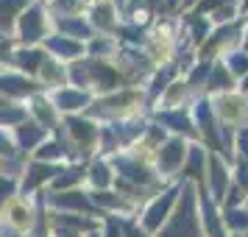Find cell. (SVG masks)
I'll list each match as a JSON object with an SVG mask.
<instances>
[{"mask_svg":"<svg viewBox=\"0 0 248 237\" xmlns=\"http://www.w3.org/2000/svg\"><path fill=\"white\" fill-rule=\"evenodd\" d=\"M212 101V112L217 117L220 126H232V128H243L248 126V98L240 92H226V95H215Z\"/></svg>","mask_w":248,"mask_h":237,"instance_id":"obj_10","label":"cell"},{"mask_svg":"<svg viewBox=\"0 0 248 237\" xmlns=\"http://www.w3.org/2000/svg\"><path fill=\"white\" fill-rule=\"evenodd\" d=\"M36 3H39V0H36Z\"/></svg>","mask_w":248,"mask_h":237,"instance_id":"obj_57","label":"cell"},{"mask_svg":"<svg viewBox=\"0 0 248 237\" xmlns=\"http://www.w3.org/2000/svg\"><path fill=\"white\" fill-rule=\"evenodd\" d=\"M234 159H246L248 162V126L234 131Z\"/></svg>","mask_w":248,"mask_h":237,"instance_id":"obj_44","label":"cell"},{"mask_svg":"<svg viewBox=\"0 0 248 237\" xmlns=\"http://www.w3.org/2000/svg\"><path fill=\"white\" fill-rule=\"evenodd\" d=\"M243 34H246L243 17L234 20V23L215 25L212 31H209V36H206L201 45H198V50H195V62H215V59H223L226 53L243 47Z\"/></svg>","mask_w":248,"mask_h":237,"instance_id":"obj_3","label":"cell"},{"mask_svg":"<svg viewBox=\"0 0 248 237\" xmlns=\"http://www.w3.org/2000/svg\"><path fill=\"white\" fill-rule=\"evenodd\" d=\"M145 103V92L134 90V87H123L117 92H109V95H101V98H92L90 109H87V117L90 120H106V123H114V120H123V117H134L137 109Z\"/></svg>","mask_w":248,"mask_h":237,"instance_id":"obj_2","label":"cell"},{"mask_svg":"<svg viewBox=\"0 0 248 237\" xmlns=\"http://www.w3.org/2000/svg\"><path fill=\"white\" fill-rule=\"evenodd\" d=\"M206 20H209L212 25H226V23H234V20H240V0H232V3L220 6V9H217V12H212Z\"/></svg>","mask_w":248,"mask_h":237,"instance_id":"obj_39","label":"cell"},{"mask_svg":"<svg viewBox=\"0 0 248 237\" xmlns=\"http://www.w3.org/2000/svg\"><path fill=\"white\" fill-rule=\"evenodd\" d=\"M31 159H34V162H50V165H67L64 151H62V145L56 142V137H53V134L47 137L45 142L31 154Z\"/></svg>","mask_w":248,"mask_h":237,"instance_id":"obj_35","label":"cell"},{"mask_svg":"<svg viewBox=\"0 0 248 237\" xmlns=\"http://www.w3.org/2000/svg\"><path fill=\"white\" fill-rule=\"evenodd\" d=\"M84 47H87V56L90 59H106V62H112V56L117 53V39L114 36H92Z\"/></svg>","mask_w":248,"mask_h":237,"instance_id":"obj_36","label":"cell"},{"mask_svg":"<svg viewBox=\"0 0 248 237\" xmlns=\"http://www.w3.org/2000/svg\"><path fill=\"white\" fill-rule=\"evenodd\" d=\"M28 120V109L25 103H3L0 106V128H17L20 123Z\"/></svg>","mask_w":248,"mask_h":237,"instance_id":"obj_37","label":"cell"},{"mask_svg":"<svg viewBox=\"0 0 248 237\" xmlns=\"http://www.w3.org/2000/svg\"><path fill=\"white\" fill-rule=\"evenodd\" d=\"M226 3H232V0H198V3H195V9H192L190 14H198V17H209V14L217 12L220 6H226Z\"/></svg>","mask_w":248,"mask_h":237,"instance_id":"obj_45","label":"cell"},{"mask_svg":"<svg viewBox=\"0 0 248 237\" xmlns=\"http://www.w3.org/2000/svg\"><path fill=\"white\" fill-rule=\"evenodd\" d=\"M176 79H179V64H176V62L159 64V67L151 73L148 87L142 90V92H145V103H159V98L165 95V90H168V87H170Z\"/></svg>","mask_w":248,"mask_h":237,"instance_id":"obj_22","label":"cell"},{"mask_svg":"<svg viewBox=\"0 0 248 237\" xmlns=\"http://www.w3.org/2000/svg\"><path fill=\"white\" fill-rule=\"evenodd\" d=\"M165 12H181V0H162Z\"/></svg>","mask_w":248,"mask_h":237,"instance_id":"obj_48","label":"cell"},{"mask_svg":"<svg viewBox=\"0 0 248 237\" xmlns=\"http://www.w3.org/2000/svg\"><path fill=\"white\" fill-rule=\"evenodd\" d=\"M190 98L195 101L198 95H192V90L184 84V79H176L168 90H165V95L159 98V106H162V109H187V101H190Z\"/></svg>","mask_w":248,"mask_h":237,"instance_id":"obj_31","label":"cell"},{"mask_svg":"<svg viewBox=\"0 0 248 237\" xmlns=\"http://www.w3.org/2000/svg\"><path fill=\"white\" fill-rule=\"evenodd\" d=\"M187 145H190V142L181 140V137H168V140L156 148V154H154V159H151V165H154V170H156L165 181L181 173L184 159H187Z\"/></svg>","mask_w":248,"mask_h":237,"instance_id":"obj_9","label":"cell"},{"mask_svg":"<svg viewBox=\"0 0 248 237\" xmlns=\"http://www.w3.org/2000/svg\"><path fill=\"white\" fill-rule=\"evenodd\" d=\"M64 168V165H50V162H28L23 170V176H20V195H36V192H42L45 184L56 179V173Z\"/></svg>","mask_w":248,"mask_h":237,"instance_id":"obj_15","label":"cell"},{"mask_svg":"<svg viewBox=\"0 0 248 237\" xmlns=\"http://www.w3.org/2000/svg\"><path fill=\"white\" fill-rule=\"evenodd\" d=\"M232 181L248 195V162L246 159H234L232 162Z\"/></svg>","mask_w":248,"mask_h":237,"instance_id":"obj_41","label":"cell"},{"mask_svg":"<svg viewBox=\"0 0 248 237\" xmlns=\"http://www.w3.org/2000/svg\"><path fill=\"white\" fill-rule=\"evenodd\" d=\"M198 190V215H201V229L203 237H229L226 235L223 218H220V206L209 198L206 187H195Z\"/></svg>","mask_w":248,"mask_h":237,"instance_id":"obj_18","label":"cell"},{"mask_svg":"<svg viewBox=\"0 0 248 237\" xmlns=\"http://www.w3.org/2000/svg\"><path fill=\"white\" fill-rule=\"evenodd\" d=\"M206 148L201 142H190L187 145V159L179 173V181H192L195 187H206Z\"/></svg>","mask_w":248,"mask_h":237,"instance_id":"obj_20","label":"cell"},{"mask_svg":"<svg viewBox=\"0 0 248 237\" xmlns=\"http://www.w3.org/2000/svg\"><path fill=\"white\" fill-rule=\"evenodd\" d=\"M34 204H36L34 195H14L12 201H6L0 206V226H6V232H14V235H28L36 221Z\"/></svg>","mask_w":248,"mask_h":237,"instance_id":"obj_8","label":"cell"},{"mask_svg":"<svg viewBox=\"0 0 248 237\" xmlns=\"http://www.w3.org/2000/svg\"><path fill=\"white\" fill-rule=\"evenodd\" d=\"M90 201L103 218H106V215L120 218V215H134L137 212L134 204L128 201V198H123L117 190H90Z\"/></svg>","mask_w":248,"mask_h":237,"instance_id":"obj_21","label":"cell"},{"mask_svg":"<svg viewBox=\"0 0 248 237\" xmlns=\"http://www.w3.org/2000/svg\"><path fill=\"white\" fill-rule=\"evenodd\" d=\"M237 92L248 98V76H246V79H240V84H237Z\"/></svg>","mask_w":248,"mask_h":237,"instance_id":"obj_49","label":"cell"},{"mask_svg":"<svg viewBox=\"0 0 248 237\" xmlns=\"http://www.w3.org/2000/svg\"><path fill=\"white\" fill-rule=\"evenodd\" d=\"M234 90H237L234 76L226 70L223 62H215L212 70H209V79H206V87H203V95L215 98V95H226V92H234Z\"/></svg>","mask_w":248,"mask_h":237,"instance_id":"obj_26","label":"cell"},{"mask_svg":"<svg viewBox=\"0 0 248 237\" xmlns=\"http://www.w3.org/2000/svg\"><path fill=\"white\" fill-rule=\"evenodd\" d=\"M45 206H47V212H73V215H87V218L101 215L95 206H92L90 192L81 190V187L64 190V192H45Z\"/></svg>","mask_w":248,"mask_h":237,"instance_id":"obj_11","label":"cell"},{"mask_svg":"<svg viewBox=\"0 0 248 237\" xmlns=\"http://www.w3.org/2000/svg\"><path fill=\"white\" fill-rule=\"evenodd\" d=\"M154 237H203L201 215H198V190L192 181L181 184L179 201L173 206V212Z\"/></svg>","mask_w":248,"mask_h":237,"instance_id":"obj_1","label":"cell"},{"mask_svg":"<svg viewBox=\"0 0 248 237\" xmlns=\"http://www.w3.org/2000/svg\"><path fill=\"white\" fill-rule=\"evenodd\" d=\"M47 31H50V17L45 12V3H31L14 25V42L20 47H39V42H45Z\"/></svg>","mask_w":248,"mask_h":237,"instance_id":"obj_5","label":"cell"},{"mask_svg":"<svg viewBox=\"0 0 248 237\" xmlns=\"http://www.w3.org/2000/svg\"><path fill=\"white\" fill-rule=\"evenodd\" d=\"M120 223H123V237H154L148 232H142L134 218H120Z\"/></svg>","mask_w":248,"mask_h":237,"instance_id":"obj_46","label":"cell"},{"mask_svg":"<svg viewBox=\"0 0 248 237\" xmlns=\"http://www.w3.org/2000/svg\"><path fill=\"white\" fill-rule=\"evenodd\" d=\"M87 181V165L84 162H73L56 173V179L50 181V192H64V190H76Z\"/></svg>","mask_w":248,"mask_h":237,"instance_id":"obj_28","label":"cell"},{"mask_svg":"<svg viewBox=\"0 0 248 237\" xmlns=\"http://www.w3.org/2000/svg\"><path fill=\"white\" fill-rule=\"evenodd\" d=\"M36 81H39V87L42 90H59V87H67V64H62L56 59L45 56L42 62V67L36 73Z\"/></svg>","mask_w":248,"mask_h":237,"instance_id":"obj_27","label":"cell"},{"mask_svg":"<svg viewBox=\"0 0 248 237\" xmlns=\"http://www.w3.org/2000/svg\"><path fill=\"white\" fill-rule=\"evenodd\" d=\"M226 235H248V206H229L220 209Z\"/></svg>","mask_w":248,"mask_h":237,"instance_id":"obj_34","label":"cell"},{"mask_svg":"<svg viewBox=\"0 0 248 237\" xmlns=\"http://www.w3.org/2000/svg\"><path fill=\"white\" fill-rule=\"evenodd\" d=\"M34 0H0V36L14 34L17 17L31 6Z\"/></svg>","mask_w":248,"mask_h":237,"instance_id":"obj_32","label":"cell"},{"mask_svg":"<svg viewBox=\"0 0 248 237\" xmlns=\"http://www.w3.org/2000/svg\"><path fill=\"white\" fill-rule=\"evenodd\" d=\"M176 39H179V23L162 17L156 23H151L142 50H145V56L159 67V64H168L170 56L176 53Z\"/></svg>","mask_w":248,"mask_h":237,"instance_id":"obj_4","label":"cell"},{"mask_svg":"<svg viewBox=\"0 0 248 237\" xmlns=\"http://www.w3.org/2000/svg\"><path fill=\"white\" fill-rule=\"evenodd\" d=\"M42 50H45L50 59L62 62V64H70V62H76V59L87 56L84 42H76V39L62 36V34H47L45 42H42Z\"/></svg>","mask_w":248,"mask_h":237,"instance_id":"obj_19","label":"cell"},{"mask_svg":"<svg viewBox=\"0 0 248 237\" xmlns=\"http://www.w3.org/2000/svg\"><path fill=\"white\" fill-rule=\"evenodd\" d=\"M243 14H248V0H240V17Z\"/></svg>","mask_w":248,"mask_h":237,"instance_id":"obj_51","label":"cell"},{"mask_svg":"<svg viewBox=\"0 0 248 237\" xmlns=\"http://www.w3.org/2000/svg\"><path fill=\"white\" fill-rule=\"evenodd\" d=\"M45 50L42 47H17L14 50V59H12V67L17 73H23L28 79H36V73L42 67V62H45Z\"/></svg>","mask_w":248,"mask_h":237,"instance_id":"obj_25","label":"cell"},{"mask_svg":"<svg viewBox=\"0 0 248 237\" xmlns=\"http://www.w3.org/2000/svg\"><path fill=\"white\" fill-rule=\"evenodd\" d=\"M220 62H223L226 70L234 76V81H240V79H246L248 76V50H243V47H237V50H232V53H226Z\"/></svg>","mask_w":248,"mask_h":237,"instance_id":"obj_38","label":"cell"},{"mask_svg":"<svg viewBox=\"0 0 248 237\" xmlns=\"http://www.w3.org/2000/svg\"><path fill=\"white\" fill-rule=\"evenodd\" d=\"M84 237H101V232H90V235H84Z\"/></svg>","mask_w":248,"mask_h":237,"instance_id":"obj_53","label":"cell"},{"mask_svg":"<svg viewBox=\"0 0 248 237\" xmlns=\"http://www.w3.org/2000/svg\"><path fill=\"white\" fill-rule=\"evenodd\" d=\"M28 117L34 120V123H39L42 128H47V131H53L59 123H62V117H59V112L53 109V103L47 101L45 92H36L34 98H28Z\"/></svg>","mask_w":248,"mask_h":237,"instance_id":"obj_24","label":"cell"},{"mask_svg":"<svg viewBox=\"0 0 248 237\" xmlns=\"http://www.w3.org/2000/svg\"><path fill=\"white\" fill-rule=\"evenodd\" d=\"M14 195H20V179H12V176L0 173V206L6 201H12Z\"/></svg>","mask_w":248,"mask_h":237,"instance_id":"obj_42","label":"cell"},{"mask_svg":"<svg viewBox=\"0 0 248 237\" xmlns=\"http://www.w3.org/2000/svg\"><path fill=\"white\" fill-rule=\"evenodd\" d=\"M142 3L148 6V12L154 14V17H156V12H165V6H162V0H142Z\"/></svg>","mask_w":248,"mask_h":237,"instance_id":"obj_47","label":"cell"},{"mask_svg":"<svg viewBox=\"0 0 248 237\" xmlns=\"http://www.w3.org/2000/svg\"><path fill=\"white\" fill-rule=\"evenodd\" d=\"M90 0H47L45 12L53 14L50 20H67V17H81L87 12Z\"/></svg>","mask_w":248,"mask_h":237,"instance_id":"obj_33","label":"cell"},{"mask_svg":"<svg viewBox=\"0 0 248 237\" xmlns=\"http://www.w3.org/2000/svg\"><path fill=\"white\" fill-rule=\"evenodd\" d=\"M12 137H14V142H17V148H20V154H34L36 148L50 137V131L28 117L25 123H20L17 128H12Z\"/></svg>","mask_w":248,"mask_h":237,"instance_id":"obj_23","label":"cell"},{"mask_svg":"<svg viewBox=\"0 0 248 237\" xmlns=\"http://www.w3.org/2000/svg\"><path fill=\"white\" fill-rule=\"evenodd\" d=\"M195 3H198V0H181V12H184V14L192 12V9H195Z\"/></svg>","mask_w":248,"mask_h":237,"instance_id":"obj_50","label":"cell"},{"mask_svg":"<svg viewBox=\"0 0 248 237\" xmlns=\"http://www.w3.org/2000/svg\"><path fill=\"white\" fill-rule=\"evenodd\" d=\"M14 50H17V42H14L12 36H0V70L12 67Z\"/></svg>","mask_w":248,"mask_h":237,"instance_id":"obj_43","label":"cell"},{"mask_svg":"<svg viewBox=\"0 0 248 237\" xmlns=\"http://www.w3.org/2000/svg\"><path fill=\"white\" fill-rule=\"evenodd\" d=\"M154 123L162 126L170 137H181L187 142H201V137L195 131L190 109H154Z\"/></svg>","mask_w":248,"mask_h":237,"instance_id":"obj_12","label":"cell"},{"mask_svg":"<svg viewBox=\"0 0 248 237\" xmlns=\"http://www.w3.org/2000/svg\"><path fill=\"white\" fill-rule=\"evenodd\" d=\"M47 101L53 103V109L59 112V117H70V114H84L90 109L92 95L87 90H78V87H59V90L45 92Z\"/></svg>","mask_w":248,"mask_h":237,"instance_id":"obj_13","label":"cell"},{"mask_svg":"<svg viewBox=\"0 0 248 237\" xmlns=\"http://www.w3.org/2000/svg\"><path fill=\"white\" fill-rule=\"evenodd\" d=\"M243 206H248V195H246V204H243Z\"/></svg>","mask_w":248,"mask_h":237,"instance_id":"obj_54","label":"cell"},{"mask_svg":"<svg viewBox=\"0 0 248 237\" xmlns=\"http://www.w3.org/2000/svg\"><path fill=\"white\" fill-rule=\"evenodd\" d=\"M3 103H6V101H3V98H0V106H3Z\"/></svg>","mask_w":248,"mask_h":237,"instance_id":"obj_55","label":"cell"},{"mask_svg":"<svg viewBox=\"0 0 248 237\" xmlns=\"http://www.w3.org/2000/svg\"><path fill=\"white\" fill-rule=\"evenodd\" d=\"M62 128H64V134L70 137V142H73V148H76V154H78L81 162L98 151L101 126L95 123V120H90L87 114H70V117H62Z\"/></svg>","mask_w":248,"mask_h":237,"instance_id":"obj_7","label":"cell"},{"mask_svg":"<svg viewBox=\"0 0 248 237\" xmlns=\"http://www.w3.org/2000/svg\"><path fill=\"white\" fill-rule=\"evenodd\" d=\"M87 23L92 25V31H98L103 36H114L117 31V9H114L112 0H90V6H87Z\"/></svg>","mask_w":248,"mask_h":237,"instance_id":"obj_17","label":"cell"},{"mask_svg":"<svg viewBox=\"0 0 248 237\" xmlns=\"http://www.w3.org/2000/svg\"><path fill=\"white\" fill-rule=\"evenodd\" d=\"M87 181L92 190H112L114 184V170L106 157H92L87 165Z\"/></svg>","mask_w":248,"mask_h":237,"instance_id":"obj_29","label":"cell"},{"mask_svg":"<svg viewBox=\"0 0 248 237\" xmlns=\"http://www.w3.org/2000/svg\"><path fill=\"white\" fill-rule=\"evenodd\" d=\"M20 157V148L14 142L12 131H6V128H0V162H9V159ZM28 157V154H25Z\"/></svg>","mask_w":248,"mask_h":237,"instance_id":"obj_40","label":"cell"},{"mask_svg":"<svg viewBox=\"0 0 248 237\" xmlns=\"http://www.w3.org/2000/svg\"><path fill=\"white\" fill-rule=\"evenodd\" d=\"M3 237H31V235H14V232H3Z\"/></svg>","mask_w":248,"mask_h":237,"instance_id":"obj_52","label":"cell"},{"mask_svg":"<svg viewBox=\"0 0 248 237\" xmlns=\"http://www.w3.org/2000/svg\"><path fill=\"white\" fill-rule=\"evenodd\" d=\"M0 73H3V70H0Z\"/></svg>","mask_w":248,"mask_h":237,"instance_id":"obj_58","label":"cell"},{"mask_svg":"<svg viewBox=\"0 0 248 237\" xmlns=\"http://www.w3.org/2000/svg\"><path fill=\"white\" fill-rule=\"evenodd\" d=\"M181 184H184V181H173V184H168L165 190L156 192V195L142 206V212H140V229H142V232L156 235L159 229L165 226V221L170 218L173 206H176V201H179Z\"/></svg>","mask_w":248,"mask_h":237,"instance_id":"obj_6","label":"cell"},{"mask_svg":"<svg viewBox=\"0 0 248 237\" xmlns=\"http://www.w3.org/2000/svg\"><path fill=\"white\" fill-rule=\"evenodd\" d=\"M243 237H248V235H243Z\"/></svg>","mask_w":248,"mask_h":237,"instance_id":"obj_56","label":"cell"},{"mask_svg":"<svg viewBox=\"0 0 248 237\" xmlns=\"http://www.w3.org/2000/svg\"><path fill=\"white\" fill-rule=\"evenodd\" d=\"M36 92H45L39 87L36 79H28V76L17 73V70H3V73H0V98H3V101L20 103V101L34 98Z\"/></svg>","mask_w":248,"mask_h":237,"instance_id":"obj_14","label":"cell"},{"mask_svg":"<svg viewBox=\"0 0 248 237\" xmlns=\"http://www.w3.org/2000/svg\"><path fill=\"white\" fill-rule=\"evenodd\" d=\"M50 23L56 25L59 31L56 34H62V36H70V39H76V42H90L92 39V25L87 23V17L81 14V17H67V20H50Z\"/></svg>","mask_w":248,"mask_h":237,"instance_id":"obj_30","label":"cell"},{"mask_svg":"<svg viewBox=\"0 0 248 237\" xmlns=\"http://www.w3.org/2000/svg\"><path fill=\"white\" fill-rule=\"evenodd\" d=\"M229 184H232V168L226 165L217 154H206V192L215 204H220L229 192Z\"/></svg>","mask_w":248,"mask_h":237,"instance_id":"obj_16","label":"cell"}]
</instances>
